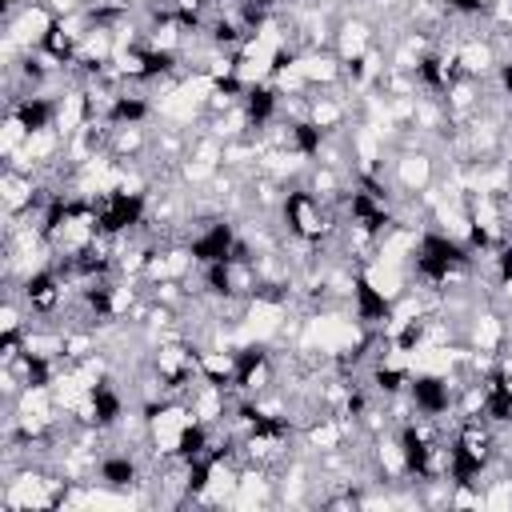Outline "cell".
I'll use <instances>...</instances> for the list:
<instances>
[{"label": "cell", "instance_id": "1", "mask_svg": "<svg viewBox=\"0 0 512 512\" xmlns=\"http://www.w3.org/2000/svg\"><path fill=\"white\" fill-rule=\"evenodd\" d=\"M280 216L288 224V232L300 240V244H324L332 236V212L324 204V196H316L312 188L304 184H292L284 196H280Z\"/></svg>", "mask_w": 512, "mask_h": 512}, {"label": "cell", "instance_id": "2", "mask_svg": "<svg viewBox=\"0 0 512 512\" xmlns=\"http://www.w3.org/2000/svg\"><path fill=\"white\" fill-rule=\"evenodd\" d=\"M192 420H196V416H192V408H188L184 396H164V400L148 404V408H144V436H148V448H152L156 456H176L180 436L188 432Z\"/></svg>", "mask_w": 512, "mask_h": 512}, {"label": "cell", "instance_id": "3", "mask_svg": "<svg viewBox=\"0 0 512 512\" xmlns=\"http://www.w3.org/2000/svg\"><path fill=\"white\" fill-rule=\"evenodd\" d=\"M196 356H200V348L192 344V340H184V336H172V340H160L156 348H152V372H156V380L172 392V396H184V388L196 380Z\"/></svg>", "mask_w": 512, "mask_h": 512}, {"label": "cell", "instance_id": "4", "mask_svg": "<svg viewBox=\"0 0 512 512\" xmlns=\"http://www.w3.org/2000/svg\"><path fill=\"white\" fill-rule=\"evenodd\" d=\"M276 384V360L264 340H248L236 348V392L240 396H260Z\"/></svg>", "mask_w": 512, "mask_h": 512}, {"label": "cell", "instance_id": "5", "mask_svg": "<svg viewBox=\"0 0 512 512\" xmlns=\"http://www.w3.org/2000/svg\"><path fill=\"white\" fill-rule=\"evenodd\" d=\"M408 404H412L416 416L444 420L452 412V404H456V380L452 376H436V372H412Z\"/></svg>", "mask_w": 512, "mask_h": 512}, {"label": "cell", "instance_id": "6", "mask_svg": "<svg viewBox=\"0 0 512 512\" xmlns=\"http://www.w3.org/2000/svg\"><path fill=\"white\" fill-rule=\"evenodd\" d=\"M64 292H68V280H64V272L52 268V264L32 268V272L24 276V284H20V296H24V304H28L36 316H52V312L64 304Z\"/></svg>", "mask_w": 512, "mask_h": 512}, {"label": "cell", "instance_id": "7", "mask_svg": "<svg viewBox=\"0 0 512 512\" xmlns=\"http://www.w3.org/2000/svg\"><path fill=\"white\" fill-rule=\"evenodd\" d=\"M392 304H396V300L384 296V292L368 280V272L360 268L356 280H352V320H356L360 328H388Z\"/></svg>", "mask_w": 512, "mask_h": 512}, {"label": "cell", "instance_id": "8", "mask_svg": "<svg viewBox=\"0 0 512 512\" xmlns=\"http://www.w3.org/2000/svg\"><path fill=\"white\" fill-rule=\"evenodd\" d=\"M236 244H240V236H236V228L228 220H204L200 232L188 236V248L196 256V268L200 264H216V260H232Z\"/></svg>", "mask_w": 512, "mask_h": 512}, {"label": "cell", "instance_id": "9", "mask_svg": "<svg viewBox=\"0 0 512 512\" xmlns=\"http://www.w3.org/2000/svg\"><path fill=\"white\" fill-rule=\"evenodd\" d=\"M464 344L468 352H480V356H500L508 348V320L492 308H480L468 316V328H464Z\"/></svg>", "mask_w": 512, "mask_h": 512}, {"label": "cell", "instance_id": "10", "mask_svg": "<svg viewBox=\"0 0 512 512\" xmlns=\"http://www.w3.org/2000/svg\"><path fill=\"white\" fill-rule=\"evenodd\" d=\"M392 180H396L400 192L420 196V192L432 188V180H436V164H432V156H428L424 148H412V144H408V148H400L396 160H392Z\"/></svg>", "mask_w": 512, "mask_h": 512}, {"label": "cell", "instance_id": "11", "mask_svg": "<svg viewBox=\"0 0 512 512\" xmlns=\"http://www.w3.org/2000/svg\"><path fill=\"white\" fill-rule=\"evenodd\" d=\"M452 56H456L460 76H468V80H484L500 68V52L488 36H464L460 44H452Z\"/></svg>", "mask_w": 512, "mask_h": 512}, {"label": "cell", "instance_id": "12", "mask_svg": "<svg viewBox=\"0 0 512 512\" xmlns=\"http://www.w3.org/2000/svg\"><path fill=\"white\" fill-rule=\"evenodd\" d=\"M8 112L28 128V136H32V132H44V128H56V96L24 92V96H16V100H12V108H8Z\"/></svg>", "mask_w": 512, "mask_h": 512}, {"label": "cell", "instance_id": "13", "mask_svg": "<svg viewBox=\"0 0 512 512\" xmlns=\"http://www.w3.org/2000/svg\"><path fill=\"white\" fill-rule=\"evenodd\" d=\"M196 376L232 388V384H236V348H224V344L200 348V356H196Z\"/></svg>", "mask_w": 512, "mask_h": 512}, {"label": "cell", "instance_id": "14", "mask_svg": "<svg viewBox=\"0 0 512 512\" xmlns=\"http://www.w3.org/2000/svg\"><path fill=\"white\" fill-rule=\"evenodd\" d=\"M372 48V28L364 20H340L336 32H332V52L340 60H352V56H364Z\"/></svg>", "mask_w": 512, "mask_h": 512}, {"label": "cell", "instance_id": "15", "mask_svg": "<svg viewBox=\"0 0 512 512\" xmlns=\"http://www.w3.org/2000/svg\"><path fill=\"white\" fill-rule=\"evenodd\" d=\"M96 476H100L104 488H120L124 492V488H132L140 480V468H136V460L128 452H108V456H100Z\"/></svg>", "mask_w": 512, "mask_h": 512}, {"label": "cell", "instance_id": "16", "mask_svg": "<svg viewBox=\"0 0 512 512\" xmlns=\"http://www.w3.org/2000/svg\"><path fill=\"white\" fill-rule=\"evenodd\" d=\"M148 116H152V104H148L144 96H128V92H120V96L112 100L104 124H108V128H128V124H144Z\"/></svg>", "mask_w": 512, "mask_h": 512}, {"label": "cell", "instance_id": "17", "mask_svg": "<svg viewBox=\"0 0 512 512\" xmlns=\"http://www.w3.org/2000/svg\"><path fill=\"white\" fill-rule=\"evenodd\" d=\"M344 116H348V108L336 100V96H308V120L312 124H320L324 132H336V128H344Z\"/></svg>", "mask_w": 512, "mask_h": 512}, {"label": "cell", "instance_id": "18", "mask_svg": "<svg viewBox=\"0 0 512 512\" xmlns=\"http://www.w3.org/2000/svg\"><path fill=\"white\" fill-rule=\"evenodd\" d=\"M56 16H72V12H84V0H44Z\"/></svg>", "mask_w": 512, "mask_h": 512}]
</instances>
